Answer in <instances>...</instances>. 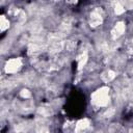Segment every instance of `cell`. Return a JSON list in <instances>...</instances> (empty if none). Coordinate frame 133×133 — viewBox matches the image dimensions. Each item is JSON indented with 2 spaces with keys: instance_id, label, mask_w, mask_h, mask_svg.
Masks as SVG:
<instances>
[{
  "instance_id": "1",
  "label": "cell",
  "mask_w": 133,
  "mask_h": 133,
  "mask_svg": "<svg viewBox=\"0 0 133 133\" xmlns=\"http://www.w3.org/2000/svg\"><path fill=\"white\" fill-rule=\"evenodd\" d=\"M91 102L98 107H105L109 104L110 102V97H109V87L108 86H103L98 88L96 91L92 92L91 95Z\"/></svg>"
},
{
  "instance_id": "2",
  "label": "cell",
  "mask_w": 133,
  "mask_h": 133,
  "mask_svg": "<svg viewBox=\"0 0 133 133\" xmlns=\"http://www.w3.org/2000/svg\"><path fill=\"white\" fill-rule=\"evenodd\" d=\"M103 23V11L101 8L96 7L89 15V26L91 28H97Z\"/></svg>"
},
{
  "instance_id": "3",
  "label": "cell",
  "mask_w": 133,
  "mask_h": 133,
  "mask_svg": "<svg viewBox=\"0 0 133 133\" xmlns=\"http://www.w3.org/2000/svg\"><path fill=\"white\" fill-rule=\"evenodd\" d=\"M21 66H22L21 58H11L5 62L4 71L6 74H15L21 69Z\"/></svg>"
},
{
  "instance_id": "4",
  "label": "cell",
  "mask_w": 133,
  "mask_h": 133,
  "mask_svg": "<svg viewBox=\"0 0 133 133\" xmlns=\"http://www.w3.org/2000/svg\"><path fill=\"white\" fill-rule=\"evenodd\" d=\"M125 30H126V25H125V23H124V22H117V23L114 25V27L112 28V30H111V37H112L113 39L118 38V37L125 32Z\"/></svg>"
},
{
  "instance_id": "5",
  "label": "cell",
  "mask_w": 133,
  "mask_h": 133,
  "mask_svg": "<svg viewBox=\"0 0 133 133\" xmlns=\"http://www.w3.org/2000/svg\"><path fill=\"white\" fill-rule=\"evenodd\" d=\"M63 49H64V42L61 39L51 42V44L49 46V52L51 54H57Z\"/></svg>"
},
{
  "instance_id": "6",
  "label": "cell",
  "mask_w": 133,
  "mask_h": 133,
  "mask_svg": "<svg viewBox=\"0 0 133 133\" xmlns=\"http://www.w3.org/2000/svg\"><path fill=\"white\" fill-rule=\"evenodd\" d=\"M115 77H116V73H115L114 71H112V70H106V71L103 72L102 75H101V79H102V81L105 82V83L111 82Z\"/></svg>"
},
{
  "instance_id": "7",
  "label": "cell",
  "mask_w": 133,
  "mask_h": 133,
  "mask_svg": "<svg viewBox=\"0 0 133 133\" xmlns=\"http://www.w3.org/2000/svg\"><path fill=\"white\" fill-rule=\"evenodd\" d=\"M90 123L87 118H82V119H79L77 123H76V126H75V131L76 132H80V131H83V130H86L88 127H89Z\"/></svg>"
},
{
  "instance_id": "8",
  "label": "cell",
  "mask_w": 133,
  "mask_h": 133,
  "mask_svg": "<svg viewBox=\"0 0 133 133\" xmlns=\"http://www.w3.org/2000/svg\"><path fill=\"white\" fill-rule=\"evenodd\" d=\"M87 59H88V55H87L86 52H83L80 56H78V58H77V61H78V71H80V70L83 69V66L87 62Z\"/></svg>"
},
{
  "instance_id": "9",
  "label": "cell",
  "mask_w": 133,
  "mask_h": 133,
  "mask_svg": "<svg viewBox=\"0 0 133 133\" xmlns=\"http://www.w3.org/2000/svg\"><path fill=\"white\" fill-rule=\"evenodd\" d=\"M71 27H72V21H71V19L70 18H68V19H64L62 22H61V24H60V26H59V29L61 30V31H68V30H70L71 29Z\"/></svg>"
},
{
  "instance_id": "10",
  "label": "cell",
  "mask_w": 133,
  "mask_h": 133,
  "mask_svg": "<svg viewBox=\"0 0 133 133\" xmlns=\"http://www.w3.org/2000/svg\"><path fill=\"white\" fill-rule=\"evenodd\" d=\"M9 27V21L6 19L5 16H1L0 17V30L1 31H5L6 29H8Z\"/></svg>"
},
{
  "instance_id": "11",
  "label": "cell",
  "mask_w": 133,
  "mask_h": 133,
  "mask_svg": "<svg viewBox=\"0 0 133 133\" xmlns=\"http://www.w3.org/2000/svg\"><path fill=\"white\" fill-rule=\"evenodd\" d=\"M75 48H76V42L75 41H73V39L64 41V49L68 52H72L73 50H75Z\"/></svg>"
},
{
  "instance_id": "12",
  "label": "cell",
  "mask_w": 133,
  "mask_h": 133,
  "mask_svg": "<svg viewBox=\"0 0 133 133\" xmlns=\"http://www.w3.org/2000/svg\"><path fill=\"white\" fill-rule=\"evenodd\" d=\"M39 51H41V46H38L37 44H30L28 46V54L30 55H34Z\"/></svg>"
},
{
  "instance_id": "13",
  "label": "cell",
  "mask_w": 133,
  "mask_h": 133,
  "mask_svg": "<svg viewBox=\"0 0 133 133\" xmlns=\"http://www.w3.org/2000/svg\"><path fill=\"white\" fill-rule=\"evenodd\" d=\"M37 113H38L39 115H42V116H50V115H51L50 109L45 108V107H39V108L37 109Z\"/></svg>"
},
{
  "instance_id": "14",
  "label": "cell",
  "mask_w": 133,
  "mask_h": 133,
  "mask_svg": "<svg viewBox=\"0 0 133 133\" xmlns=\"http://www.w3.org/2000/svg\"><path fill=\"white\" fill-rule=\"evenodd\" d=\"M124 11H125V7L119 2H116L115 5H114V12H115V15H122V14H124Z\"/></svg>"
},
{
  "instance_id": "15",
  "label": "cell",
  "mask_w": 133,
  "mask_h": 133,
  "mask_svg": "<svg viewBox=\"0 0 133 133\" xmlns=\"http://www.w3.org/2000/svg\"><path fill=\"white\" fill-rule=\"evenodd\" d=\"M115 113V109L114 108H108L104 113H103V116L105 118H109V117H112Z\"/></svg>"
},
{
  "instance_id": "16",
  "label": "cell",
  "mask_w": 133,
  "mask_h": 133,
  "mask_svg": "<svg viewBox=\"0 0 133 133\" xmlns=\"http://www.w3.org/2000/svg\"><path fill=\"white\" fill-rule=\"evenodd\" d=\"M20 96L23 98V99H29L31 97V92L27 89V88H23L21 91H20Z\"/></svg>"
},
{
  "instance_id": "17",
  "label": "cell",
  "mask_w": 133,
  "mask_h": 133,
  "mask_svg": "<svg viewBox=\"0 0 133 133\" xmlns=\"http://www.w3.org/2000/svg\"><path fill=\"white\" fill-rule=\"evenodd\" d=\"M70 2H71V3H73V4H75V3H77V2H78V0H70Z\"/></svg>"
},
{
  "instance_id": "18",
  "label": "cell",
  "mask_w": 133,
  "mask_h": 133,
  "mask_svg": "<svg viewBox=\"0 0 133 133\" xmlns=\"http://www.w3.org/2000/svg\"><path fill=\"white\" fill-rule=\"evenodd\" d=\"M130 103H131V105H132V106H133V97H132V98H131V101H130Z\"/></svg>"
},
{
  "instance_id": "19",
  "label": "cell",
  "mask_w": 133,
  "mask_h": 133,
  "mask_svg": "<svg viewBox=\"0 0 133 133\" xmlns=\"http://www.w3.org/2000/svg\"><path fill=\"white\" fill-rule=\"evenodd\" d=\"M132 45H133V38H132Z\"/></svg>"
},
{
  "instance_id": "20",
  "label": "cell",
  "mask_w": 133,
  "mask_h": 133,
  "mask_svg": "<svg viewBox=\"0 0 133 133\" xmlns=\"http://www.w3.org/2000/svg\"><path fill=\"white\" fill-rule=\"evenodd\" d=\"M130 1H133V0H130Z\"/></svg>"
}]
</instances>
